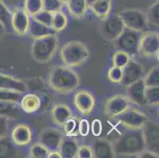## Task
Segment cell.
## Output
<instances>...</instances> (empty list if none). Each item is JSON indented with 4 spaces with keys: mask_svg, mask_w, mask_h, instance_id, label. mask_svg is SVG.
<instances>
[{
    "mask_svg": "<svg viewBox=\"0 0 159 158\" xmlns=\"http://www.w3.org/2000/svg\"><path fill=\"white\" fill-rule=\"evenodd\" d=\"M70 15L75 18H82L88 8L86 0H68L66 2Z\"/></svg>",
    "mask_w": 159,
    "mask_h": 158,
    "instance_id": "484cf974",
    "label": "cell"
},
{
    "mask_svg": "<svg viewBox=\"0 0 159 158\" xmlns=\"http://www.w3.org/2000/svg\"><path fill=\"white\" fill-rule=\"evenodd\" d=\"M47 158H63V156H62V154L60 152V150H57L49 151Z\"/></svg>",
    "mask_w": 159,
    "mask_h": 158,
    "instance_id": "bcb514c9",
    "label": "cell"
},
{
    "mask_svg": "<svg viewBox=\"0 0 159 158\" xmlns=\"http://www.w3.org/2000/svg\"><path fill=\"white\" fill-rule=\"evenodd\" d=\"M159 34L157 31L143 32L139 44V53L147 58H153L158 54Z\"/></svg>",
    "mask_w": 159,
    "mask_h": 158,
    "instance_id": "52a82bcc",
    "label": "cell"
},
{
    "mask_svg": "<svg viewBox=\"0 0 159 158\" xmlns=\"http://www.w3.org/2000/svg\"><path fill=\"white\" fill-rule=\"evenodd\" d=\"M51 116L55 124L63 127L65 123L72 117L71 109L66 104H58L52 109Z\"/></svg>",
    "mask_w": 159,
    "mask_h": 158,
    "instance_id": "44dd1931",
    "label": "cell"
},
{
    "mask_svg": "<svg viewBox=\"0 0 159 158\" xmlns=\"http://www.w3.org/2000/svg\"><path fill=\"white\" fill-rule=\"evenodd\" d=\"M80 84V78L77 72L70 67L63 65L53 66L49 71L48 85L57 93H71Z\"/></svg>",
    "mask_w": 159,
    "mask_h": 158,
    "instance_id": "6da1fadb",
    "label": "cell"
},
{
    "mask_svg": "<svg viewBox=\"0 0 159 158\" xmlns=\"http://www.w3.org/2000/svg\"><path fill=\"white\" fill-rule=\"evenodd\" d=\"M74 105L80 114L89 115L96 107L94 96L88 90H79L74 97Z\"/></svg>",
    "mask_w": 159,
    "mask_h": 158,
    "instance_id": "8fae6325",
    "label": "cell"
},
{
    "mask_svg": "<svg viewBox=\"0 0 159 158\" xmlns=\"http://www.w3.org/2000/svg\"><path fill=\"white\" fill-rule=\"evenodd\" d=\"M11 140L18 147H24L31 143L33 132L30 126L25 124H18L13 127L11 132Z\"/></svg>",
    "mask_w": 159,
    "mask_h": 158,
    "instance_id": "5bb4252c",
    "label": "cell"
},
{
    "mask_svg": "<svg viewBox=\"0 0 159 158\" xmlns=\"http://www.w3.org/2000/svg\"><path fill=\"white\" fill-rule=\"evenodd\" d=\"M89 52L84 43L79 40H70L65 43L60 50V58L65 66L78 67L89 59Z\"/></svg>",
    "mask_w": 159,
    "mask_h": 158,
    "instance_id": "3957f363",
    "label": "cell"
},
{
    "mask_svg": "<svg viewBox=\"0 0 159 158\" xmlns=\"http://www.w3.org/2000/svg\"><path fill=\"white\" fill-rule=\"evenodd\" d=\"M28 33L30 37L33 40L41 38L48 35L56 34V32L50 26H47L44 24L38 22L33 17H30V26Z\"/></svg>",
    "mask_w": 159,
    "mask_h": 158,
    "instance_id": "7402d4cb",
    "label": "cell"
},
{
    "mask_svg": "<svg viewBox=\"0 0 159 158\" xmlns=\"http://www.w3.org/2000/svg\"><path fill=\"white\" fill-rule=\"evenodd\" d=\"M41 105L40 98L37 94L33 93L22 95L19 101V107L24 112L32 114L37 111Z\"/></svg>",
    "mask_w": 159,
    "mask_h": 158,
    "instance_id": "ffe728a7",
    "label": "cell"
},
{
    "mask_svg": "<svg viewBox=\"0 0 159 158\" xmlns=\"http://www.w3.org/2000/svg\"><path fill=\"white\" fill-rule=\"evenodd\" d=\"M76 157L78 158H93V153L92 148L88 146H81L78 148Z\"/></svg>",
    "mask_w": 159,
    "mask_h": 158,
    "instance_id": "60d3db41",
    "label": "cell"
},
{
    "mask_svg": "<svg viewBox=\"0 0 159 158\" xmlns=\"http://www.w3.org/2000/svg\"><path fill=\"white\" fill-rule=\"evenodd\" d=\"M156 1H157V0H156Z\"/></svg>",
    "mask_w": 159,
    "mask_h": 158,
    "instance_id": "f907efd6",
    "label": "cell"
},
{
    "mask_svg": "<svg viewBox=\"0 0 159 158\" xmlns=\"http://www.w3.org/2000/svg\"><path fill=\"white\" fill-rule=\"evenodd\" d=\"M93 157L96 158H113L116 157L113 146L110 141L105 138H98L95 140L92 147Z\"/></svg>",
    "mask_w": 159,
    "mask_h": 158,
    "instance_id": "d6986e66",
    "label": "cell"
},
{
    "mask_svg": "<svg viewBox=\"0 0 159 158\" xmlns=\"http://www.w3.org/2000/svg\"><path fill=\"white\" fill-rule=\"evenodd\" d=\"M12 154V147L7 137L0 138V157H6Z\"/></svg>",
    "mask_w": 159,
    "mask_h": 158,
    "instance_id": "ab89813d",
    "label": "cell"
},
{
    "mask_svg": "<svg viewBox=\"0 0 159 158\" xmlns=\"http://www.w3.org/2000/svg\"><path fill=\"white\" fill-rule=\"evenodd\" d=\"M123 78L121 84L124 86L130 85L133 82L143 78L145 73L143 65L138 63L132 58L130 59L126 66L122 68Z\"/></svg>",
    "mask_w": 159,
    "mask_h": 158,
    "instance_id": "4fadbf2b",
    "label": "cell"
},
{
    "mask_svg": "<svg viewBox=\"0 0 159 158\" xmlns=\"http://www.w3.org/2000/svg\"><path fill=\"white\" fill-rule=\"evenodd\" d=\"M131 103L126 95L112 96L105 103V115L109 118H116L129 108Z\"/></svg>",
    "mask_w": 159,
    "mask_h": 158,
    "instance_id": "30bf717a",
    "label": "cell"
},
{
    "mask_svg": "<svg viewBox=\"0 0 159 158\" xmlns=\"http://www.w3.org/2000/svg\"><path fill=\"white\" fill-rule=\"evenodd\" d=\"M19 104L0 100V115L10 120H17L20 114Z\"/></svg>",
    "mask_w": 159,
    "mask_h": 158,
    "instance_id": "cb8c5ba5",
    "label": "cell"
},
{
    "mask_svg": "<svg viewBox=\"0 0 159 158\" xmlns=\"http://www.w3.org/2000/svg\"><path fill=\"white\" fill-rule=\"evenodd\" d=\"M147 21L149 28L152 26L154 28L158 29L159 25V3L158 1H156L152 6L148 8V11L146 13Z\"/></svg>",
    "mask_w": 159,
    "mask_h": 158,
    "instance_id": "4316f807",
    "label": "cell"
},
{
    "mask_svg": "<svg viewBox=\"0 0 159 158\" xmlns=\"http://www.w3.org/2000/svg\"><path fill=\"white\" fill-rule=\"evenodd\" d=\"M49 150L41 143H35L30 148V156L33 158H46Z\"/></svg>",
    "mask_w": 159,
    "mask_h": 158,
    "instance_id": "d6a6232c",
    "label": "cell"
},
{
    "mask_svg": "<svg viewBox=\"0 0 159 158\" xmlns=\"http://www.w3.org/2000/svg\"><path fill=\"white\" fill-rule=\"evenodd\" d=\"M59 47V40L56 34L36 39L31 46V55L37 63L48 62Z\"/></svg>",
    "mask_w": 159,
    "mask_h": 158,
    "instance_id": "277c9868",
    "label": "cell"
},
{
    "mask_svg": "<svg viewBox=\"0 0 159 158\" xmlns=\"http://www.w3.org/2000/svg\"><path fill=\"white\" fill-rule=\"evenodd\" d=\"M64 136V132L60 129L46 127L40 133V143L45 146L49 151L57 150Z\"/></svg>",
    "mask_w": 159,
    "mask_h": 158,
    "instance_id": "7c38bea8",
    "label": "cell"
},
{
    "mask_svg": "<svg viewBox=\"0 0 159 158\" xmlns=\"http://www.w3.org/2000/svg\"><path fill=\"white\" fill-rule=\"evenodd\" d=\"M6 32H7V28H6L5 25L0 21V39L3 37V35L5 34Z\"/></svg>",
    "mask_w": 159,
    "mask_h": 158,
    "instance_id": "7dc6e473",
    "label": "cell"
},
{
    "mask_svg": "<svg viewBox=\"0 0 159 158\" xmlns=\"http://www.w3.org/2000/svg\"><path fill=\"white\" fill-rule=\"evenodd\" d=\"M116 119L121 125L129 129L143 128L148 120V117L143 111L131 107Z\"/></svg>",
    "mask_w": 159,
    "mask_h": 158,
    "instance_id": "ba28073f",
    "label": "cell"
},
{
    "mask_svg": "<svg viewBox=\"0 0 159 158\" xmlns=\"http://www.w3.org/2000/svg\"><path fill=\"white\" fill-rule=\"evenodd\" d=\"M125 87H126V96L131 103L137 105L145 104L146 86L143 78Z\"/></svg>",
    "mask_w": 159,
    "mask_h": 158,
    "instance_id": "e0dca14e",
    "label": "cell"
},
{
    "mask_svg": "<svg viewBox=\"0 0 159 158\" xmlns=\"http://www.w3.org/2000/svg\"><path fill=\"white\" fill-rule=\"evenodd\" d=\"M0 89H7L25 93L28 91V86L23 81L18 78L0 73Z\"/></svg>",
    "mask_w": 159,
    "mask_h": 158,
    "instance_id": "ac0fdd59",
    "label": "cell"
},
{
    "mask_svg": "<svg viewBox=\"0 0 159 158\" xmlns=\"http://www.w3.org/2000/svg\"><path fill=\"white\" fill-rule=\"evenodd\" d=\"M77 141L71 138H63L59 150L61 153L62 156L64 158H74L76 157L78 151Z\"/></svg>",
    "mask_w": 159,
    "mask_h": 158,
    "instance_id": "603a6c76",
    "label": "cell"
},
{
    "mask_svg": "<svg viewBox=\"0 0 159 158\" xmlns=\"http://www.w3.org/2000/svg\"><path fill=\"white\" fill-rule=\"evenodd\" d=\"M68 24V20L66 14L63 12L59 11L53 14L52 23V28L57 33V32L63 31L66 28Z\"/></svg>",
    "mask_w": 159,
    "mask_h": 158,
    "instance_id": "83f0119b",
    "label": "cell"
},
{
    "mask_svg": "<svg viewBox=\"0 0 159 158\" xmlns=\"http://www.w3.org/2000/svg\"><path fill=\"white\" fill-rule=\"evenodd\" d=\"M90 130L89 123L86 119H82L79 122V133L82 137H86L89 134Z\"/></svg>",
    "mask_w": 159,
    "mask_h": 158,
    "instance_id": "7bdbcfd3",
    "label": "cell"
},
{
    "mask_svg": "<svg viewBox=\"0 0 159 158\" xmlns=\"http://www.w3.org/2000/svg\"><path fill=\"white\" fill-rule=\"evenodd\" d=\"M23 93L7 89H0V100L1 101H9L19 104V101L22 97Z\"/></svg>",
    "mask_w": 159,
    "mask_h": 158,
    "instance_id": "e575fe53",
    "label": "cell"
},
{
    "mask_svg": "<svg viewBox=\"0 0 159 158\" xmlns=\"http://www.w3.org/2000/svg\"><path fill=\"white\" fill-rule=\"evenodd\" d=\"M101 26V33L106 40L114 41L121 35L125 29L124 22L119 14L108 16Z\"/></svg>",
    "mask_w": 159,
    "mask_h": 158,
    "instance_id": "9c48e42d",
    "label": "cell"
},
{
    "mask_svg": "<svg viewBox=\"0 0 159 158\" xmlns=\"http://www.w3.org/2000/svg\"><path fill=\"white\" fill-rule=\"evenodd\" d=\"M63 132L66 136L73 137L77 135L79 132V121L76 119L70 117L63 126Z\"/></svg>",
    "mask_w": 159,
    "mask_h": 158,
    "instance_id": "836d02e7",
    "label": "cell"
},
{
    "mask_svg": "<svg viewBox=\"0 0 159 158\" xmlns=\"http://www.w3.org/2000/svg\"><path fill=\"white\" fill-rule=\"evenodd\" d=\"M107 76L109 81H111L113 83H121L123 78V70L122 68L116 67V66H112L108 70Z\"/></svg>",
    "mask_w": 159,
    "mask_h": 158,
    "instance_id": "f35d334b",
    "label": "cell"
},
{
    "mask_svg": "<svg viewBox=\"0 0 159 158\" xmlns=\"http://www.w3.org/2000/svg\"><path fill=\"white\" fill-rule=\"evenodd\" d=\"M143 82L146 87L159 86V68L154 66L150 71L143 77Z\"/></svg>",
    "mask_w": 159,
    "mask_h": 158,
    "instance_id": "f546056e",
    "label": "cell"
},
{
    "mask_svg": "<svg viewBox=\"0 0 159 158\" xmlns=\"http://www.w3.org/2000/svg\"><path fill=\"white\" fill-rule=\"evenodd\" d=\"M30 16L24 9H16L11 12V28L20 36L28 33L30 26Z\"/></svg>",
    "mask_w": 159,
    "mask_h": 158,
    "instance_id": "2e32d148",
    "label": "cell"
},
{
    "mask_svg": "<svg viewBox=\"0 0 159 158\" xmlns=\"http://www.w3.org/2000/svg\"><path fill=\"white\" fill-rule=\"evenodd\" d=\"M140 32L134 31L125 28L121 35L114 40L116 50L126 52L131 58H134L139 54V44Z\"/></svg>",
    "mask_w": 159,
    "mask_h": 158,
    "instance_id": "5b68a950",
    "label": "cell"
},
{
    "mask_svg": "<svg viewBox=\"0 0 159 158\" xmlns=\"http://www.w3.org/2000/svg\"><path fill=\"white\" fill-rule=\"evenodd\" d=\"M101 20L106 19L112 8V0H98L89 7Z\"/></svg>",
    "mask_w": 159,
    "mask_h": 158,
    "instance_id": "d4e9b609",
    "label": "cell"
},
{
    "mask_svg": "<svg viewBox=\"0 0 159 158\" xmlns=\"http://www.w3.org/2000/svg\"><path fill=\"white\" fill-rule=\"evenodd\" d=\"M33 17V19L36 20L38 22L41 23V24H44L45 25L52 27L53 14L48 12V11L42 10V11H40V12H38L37 14H35L33 17Z\"/></svg>",
    "mask_w": 159,
    "mask_h": 158,
    "instance_id": "74e56055",
    "label": "cell"
},
{
    "mask_svg": "<svg viewBox=\"0 0 159 158\" xmlns=\"http://www.w3.org/2000/svg\"><path fill=\"white\" fill-rule=\"evenodd\" d=\"M43 10V0H25L24 11L30 17H33Z\"/></svg>",
    "mask_w": 159,
    "mask_h": 158,
    "instance_id": "f1b7e54d",
    "label": "cell"
},
{
    "mask_svg": "<svg viewBox=\"0 0 159 158\" xmlns=\"http://www.w3.org/2000/svg\"><path fill=\"white\" fill-rule=\"evenodd\" d=\"M159 103V86L146 87L145 104L149 105H158Z\"/></svg>",
    "mask_w": 159,
    "mask_h": 158,
    "instance_id": "4dcf8cb0",
    "label": "cell"
},
{
    "mask_svg": "<svg viewBox=\"0 0 159 158\" xmlns=\"http://www.w3.org/2000/svg\"><path fill=\"white\" fill-rule=\"evenodd\" d=\"M116 156H137L147 150L143 128L129 129L112 143Z\"/></svg>",
    "mask_w": 159,
    "mask_h": 158,
    "instance_id": "7a4b0ae2",
    "label": "cell"
},
{
    "mask_svg": "<svg viewBox=\"0 0 159 158\" xmlns=\"http://www.w3.org/2000/svg\"><path fill=\"white\" fill-rule=\"evenodd\" d=\"M86 2H87V5H88V7H90L92 4L94 2H96V1H98V0H86Z\"/></svg>",
    "mask_w": 159,
    "mask_h": 158,
    "instance_id": "c3c4849f",
    "label": "cell"
},
{
    "mask_svg": "<svg viewBox=\"0 0 159 158\" xmlns=\"http://www.w3.org/2000/svg\"><path fill=\"white\" fill-rule=\"evenodd\" d=\"M10 119L0 115V138L7 137L9 131Z\"/></svg>",
    "mask_w": 159,
    "mask_h": 158,
    "instance_id": "b9f144b4",
    "label": "cell"
},
{
    "mask_svg": "<svg viewBox=\"0 0 159 158\" xmlns=\"http://www.w3.org/2000/svg\"><path fill=\"white\" fill-rule=\"evenodd\" d=\"M63 4L60 0H43V10L55 14L62 11Z\"/></svg>",
    "mask_w": 159,
    "mask_h": 158,
    "instance_id": "8d00e7d4",
    "label": "cell"
},
{
    "mask_svg": "<svg viewBox=\"0 0 159 158\" xmlns=\"http://www.w3.org/2000/svg\"><path fill=\"white\" fill-rule=\"evenodd\" d=\"M125 28L134 31L143 32L150 29L147 21L146 13L137 9H128L119 14Z\"/></svg>",
    "mask_w": 159,
    "mask_h": 158,
    "instance_id": "8992f818",
    "label": "cell"
},
{
    "mask_svg": "<svg viewBox=\"0 0 159 158\" xmlns=\"http://www.w3.org/2000/svg\"><path fill=\"white\" fill-rule=\"evenodd\" d=\"M91 130L94 136H100L102 132V124L99 120H94L92 123Z\"/></svg>",
    "mask_w": 159,
    "mask_h": 158,
    "instance_id": "ee69618b",
    "label": "cell"
},
{
    "mask_svg": "<svg viewBox=\"0 0 159 158\" xmlns=\"http://www.w3.org/2000/svg\"><path fill=\"white\" fill-rule=\"evenodd\" d=\"M130 59L131 57L126 52L120 50H116L112 55V64H113V66L123 68L126 66Z\"/></svg>",
    "mask_w": 159,
    "mask_h": 158,
    "instance_id": "1f68e13d",
    "label": "cell"
},
{
    "mask_svg": "<svg viewBox=\"0 0 159 158\" xmlns=\"http://www.w3.org/2000/svg\"><path fill=\"white\" fill-rule=\"evenodd\" d=\"M136 156L139 158H158L159 156L157 153H154L152 151H150L148 150H145L143 151H142L141 153H139Z\"/></svg>",
    "mask_w": 159,
    "mask_h": 158,
    "instance_id": "f6af8a7d",
    "label": "cell"
},
{
    "mask_svg": "<svg viewBox=\"0 0 159 158\" xmlns=\"http://www.w3.org/2000/svg\"><path fill=\"white\" fill-rule=\"evenodd\" d=\"M0 21L5 25L7 30L11 28V11L7 8L2 0H0Z\"/></svg>",
    "mask_w": 159,
    "mask_h": 158,
    "instance_id": "d590c367",
    "label": "cell"
},
{
    "mask_svg": "<svg viewBox=\"0 0 159 158\" xmlns=\"http://www.w3.org/2000/svg\"><path fill=\"white\" fill-rule=\"evenodd\" d=\"M143 130L147 150L159 154L158 124L148 120L143 127Z\"/></svg>",
    "mask_w": 159,
    "mask_h": 158,
    "instance_id": "9a60e30c",
    "label": "cell"
},
{
    "mask_svg": "<svg viewBox=\"0 0 159 158\" xmlns=\"http://www.w3.org/2000/svg\"><path fill=\"white\" fill-rule=\"evenodd\" d=\"M60 2H63V3H66V2H67V1H68V0H60Z\"/></svg>",
    "mask_w": 159,
    "mask_h": 158,
    "instance_id": "681fc988",
    "label": "cell"
}]
</instances>
